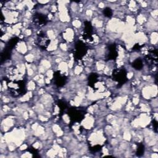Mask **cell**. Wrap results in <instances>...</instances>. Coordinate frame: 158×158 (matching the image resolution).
<instances>
[{
  "label": "cell",
  "instance_id": "2",
  "mask_svg": "<svg viewBox=\"0 0 158 158\" xmlns=\"http://www.w3.org/2000/svg\"><path fill=\"white\" fill-rule=\"evenodd\" d=\"M145 61L150 66L156 65L157 63V51L156 49L151 48L148 51V54L145 57Z\"/></svg>",
  "mask_w": 158,
  "mask_h": 158
},
{
  "label": "cell",
  "instance_id": "6",
  "mask_svg": "<svg viewBox=\"0 0 158 158\" xmlns=\"http://www.w3.org/2000/svg\"><path fill=\"white\" fill-rule=\"evenodd\" d=\"M54 80L55 85L58 86H62L65 85L66 82V77L61 74L59 72H57L54 74Z\"/></svg>",
  "mask_w": 158,
  "mask_h": 158
},
{
  "label": "cell",
  "instance_id": "9",
  "mask_svg": "<svg viewBox=\"0 0 158 158\" xmlns=\"http://www.w3.org/2000/svg\"><path fill=\"white\" fill-rule=\"evenodd\" d=\"M132 66L137 70H140L143 68V62L140 59H136L132 64Z\"/></svg>",
  "mask_w": 158,
  "mask_h": 158
},
{
  "label": "cell",
  "instance_id": "13",
  "mask_svg": "<svg viewBox=\"0 0 158 158\" xmlns=\"http://www.w3.org/2000/svg\"><path fill=\"white\" fill-rule=\"evenodd\" d=\"M91 149L93 151H100L101 149V148H100V146L99 145H97V146H93Z\"/></svg>",
  "mask_w": 158,
  "mask_h": 158
},
{
  "label": "cell",
  "instance_id": "1",
  "mask_svg": "<svg viewBox=\"0 0 158 158\" xmlns=\"http://www.w3.org/2000/svg\"><path fill=\"white\" fill-rule=\"evenodd\" d=\"M113 80L117 81L120 84L124 83L127 81V73L124 69H116L112 74Z\"/></svg>",
  "mask_w": 158,
  "mask_h": 158
},
{
  "label": "cell",
  "instance_id": "4",
  "mask_svg": "<svg viewBox=\"0 0 158 158\" xmlns=\"http://www.w3.org/2000/svg\"><path fill=\"white\" fill-rule=\"evenodd\" d=\"M87 51V48L85 44L81 42H78L76 44L75 51V57L77 59L82 58L86 54Z\"/></svg>",
  "mask_w": 158,
  "mask_h": 158
},
{
  "label": "cell",
  "instance_id": "14",
  "mask_svg": "<svg viewBox=\"0 0 158 158\" xmlns=\"http://www.w3.org/2000/svg\"><path fill=\"white\" fill-rule=\"evenodd\" d=\"M153 126L154 129L156 130L157 128V121H153Z\"/></svg>",
  "mask_w": 158,
  "mask_h": 158
},
{
  "label": "cell",
  "instance_id": "5",
  "mask_svg": "<svg viewBox=\"0 0 158 158\" xmlns=\"http://www.w3.org/2000/svg\"><path fill=\"white\" fill-rule=\"evenodd\" d=\"M69 116L71 119L75 122H79L83 119L85 114L83 111L77 109H71L69 111Z\"/></svg>",
  "mask_w": 158,
  "mask_h": 158
},
{
  "label": "cell",
  "instance_id": "8",
  "mask_svg": "<svg viewBox=\"0 0 158 158\" xmlns=\"http://www.w3.org/2000/svg\"><path fill=\"white\" fill-rule=\"evenodd\" d=\"M117 56V51L116 48L114 45H112L110 46L109 48V57L111 59H114L116 58Z\"/></svg>",
  "mask_w": 158,
  "mask_h": 158
},
{
  "label": "cell",
  "instance_id": "3",
  "mask_svg": "<svg viewBox=\"0 0 158 158\" xmlns=\"http://www.w3.org/2000/svg\"><path fill=\"white\" fill-rule=\"evenodd\" d=\"M38 45L42 49H46L50 43V40L48 36L43 32L40 33L38 35L37 39Z\"/></svg>",
  "mask_w": 158,
  "mask_h": 158
},
{
  "label": "cell",
  "instance_id": "7",
  "mask_svg": "<svg viewBox=\"0 0 158 158\" xmlns=\"http://www.w3.org/2000/svg\"><path fill=\"white\" fill-rule=\"evenodd\" d=\"M33 21L35 25H38L39 27L43 26L46 24L47 19L46 16H45L43 14H37L34 16V17L33 19Z\"/></svg>",
  "mask_w": 158,
  "mask_h": 158
},
{
  "label": "cell",
  "instance_id": "10",
  "mask_svg": "<svg viewBox=\"0 0 158 158\" xmlns=\"http://www.w3.org/2000/svg\"><path fill=\"white\" fill-rule=\"evenodd\" d=\"M145 152V146L142 144H140L137 148V154L138 156H141L144 154Z\"/></svg>",
  "mask_w": 158,
  "mask_h": 158
},
{
  "label": "cell",
  "instance_id": "12",
  "mask_svg": "<svg viewBox=\"0 0 158 158\" xmlns=\"http://www.w3.org/2000/svg\"><path fill=\"white\" fill-rule=\"evenodd\" d=\"M104 14H105V15L106 17H111V16H112V11H111V9L110 8H106V9L104 10Z\"/></svg>",
  "mask_w": 158,
  "mask_h": 158
},
{
  "label": "cell",
  "instance_id": "11",
  "mask_svg": "<svg viewBox=\"0 0 158 158\" xmlns=\"http://www.w3.org/2000/svg\"><path fill=\"white\" fill-rule=\"evenodd\" d=\"M88 80H89V83H90V85H94V83H95V82L97 80V75L95 74H92L90 76Z\"/></svg>",
  "mask_w": 158,
  "mask_h": 158
}]
</instances>
